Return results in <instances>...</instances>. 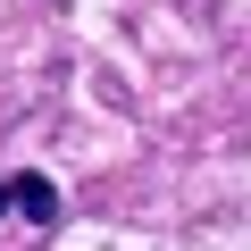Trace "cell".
I'll return each mask as SVG.
<instances>
[{"instance_id": "6da1fadb", "label": "cell", "mask_w": 251, "mask_h": 251, "mask_svg": "<svg viewBox=\"0 0 251 251\" xmlns=\"http://www.w3.org/2000/svg\"><path fill=\"white\" fill-rule=\"evenodd\" d=\"M25 218V226H50L59 218V193H50V176H0V218Z\"/></svg>"}]
</instances>
